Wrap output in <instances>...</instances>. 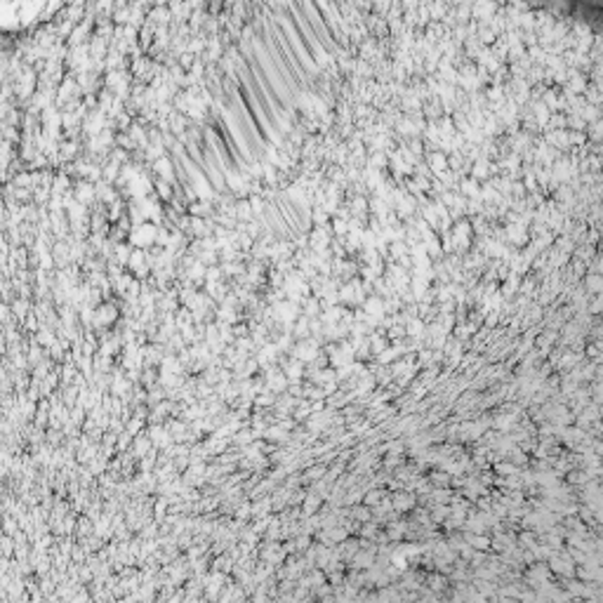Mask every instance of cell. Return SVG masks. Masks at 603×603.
I'll return each mask as SVG.
<instances>
[{
  "label": "cell",
  "instance_id": "8992f818",
  "mask_svg": "<svg viewBox=\"0 0 603 603\" xmlns=\"http://www.w3.org/2000/svg\"><path fill=\"white\" fill-rule=\"evenodd\" d=\"M389 163L387 153L384 151H372V156H370V163H368V168H372V170H379V168H384Z\"/></svg>",
  "mask_w": 603,
  "mask_h": 603
},
{
  "label": "cell",
  "instance_id": "277c9868",
  "mask_svg": "<svg viewBox=\"0 0 603 603\" xmlns=\"http://www.w3.org/2000/svg\"><path fill=\"white\" fill-rule=\"evenodd\" d=\"M457 189H460L462 196H467L469 201H471V198H478V194H481V184L476 182L474 177H464L462 182L457 184Z\"/></svg>",
  "mask_w": 603,
  "mask_h": 603
},
{
  "label": "cell",
  "instance_id": "5b68a950",
  "mask_svg": "<svg viewBox=\"0 0 603 603\" xmlns=\"http://www.w3.org/2000/svg\"><path fill=\"white\" fill-rule=\"evenodd\" d=\"M601 283H603V278L599 273H587L584 276V290L592 292V295H599L601 292Z\"/></svg>",
  "mask_w": 603,
  "mask_h": 603
},
{
  "label": "cell",
  "instance_id": "9c48e42d",
  "mask_svg": "<svg viewBox=\"0 0 603 603\" xmlns=\"http://www.w3.org/2000/svg\"><path fill=\"white\" fill-rule=\"evenodd\" d=\"M592 302H594V304L589 306V311H592V313H599V311H601V297H599V295H594V300H592Z\"/></svg>",
  "mask_w": 603,
  "mask_h": 603
},
{
  "label": "cell",
  "instance_id": "30bf717a",
  "mask_svg": "<svg viewBox=\"0 0 603 603\" xmlns=\"http://www.w3.org/2000/svg\"><path fill=\"white\" fill-rule=\"evenodd\" d=\"M592 137H594V139H599V137H601V120L592 123Z\"/></svg>",
  "mask_w": 603,
  "mask_h": 603
},
{
  "label": "cell",
  "instance_id": "3957f363",
  "mask_svg": "<svg viewBox=\"0 0 603 603\" xmlns=\"http://www.w3.org/2000/svg\"><path fill=\"white\" fill-rule=\"evenodd\" d=\"M427 165L431 168V177H438L441 172L448 170V156L441 153V151H431L427 156Z\"/></svg>",
  "mask_w": 603,
  "mask_h": 603
},
{
  "label": "cell",
  "instance_id": "ba28073f",
  "mask_svg": "<svg viewBox=\"0 0 603 603\" xmlns=\"http://www.w3.org/2000/svg\"><path fill=\"white\" fill-rule=\"evenodd\" d=\"M234 215H236L238 219H250V215H252V207H250L248 201H240V203H236Z\"/></svg>",
  "mask_w": 603,
  "mask_h": 603
},
{
  "label": "cell",
  "instance_id": "7a4b0ae2",
  "mask_svg": "<svg viewBox=\"0 0 603 603\" xmlns=\"http://www.w3.org/2000/svg\"><path fill=\"white\" fill-rule=\"evenodd\" d=\"M132 240H134V245H139V248L151 245V243L156 240V226H153V224L137 226V229H134V234H132Z\"/></svg>",
  "mask_w": 603,
  "mask_h": 603
},
{
  "label": "cell",
  "instance_id": "6da1fadb",
  "mask_svg": "<svg viewBox=\"0 0 603 603\" xmlns=\"http://www.w3.org/2000/svg\"><path fill=\"white\" fill-rule=\"evenodd\" d=\"M309 245H311V252H325L330 248V231L325 226H316L309 236Z\"/></svg>",
  "mask_w": 603,
  "mask_h": 603
},
{
  "label": "cell",
  "instance_id": "52a82bcc",
  "mask_svg": "<svg viewBox=\"0 0 603 603\" xmlns=\"http://www.w3.org/2000/svg\"><path fill=\"white\" fill-rule=\"evenodd\" d=\"M156 170H158L165 179H172V163L168 161V158H163L161 156V158L156 161Z\"/></svg>",
  "mask_w": 603,
  "mask_h": 603
}]
</instances>
